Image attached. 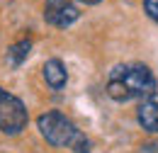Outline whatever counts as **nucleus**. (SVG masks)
I'll list each match as a JSON object with an SVG mask.
<instances>
[{
  "instance_id": "obj_3",
  "label": "nucleus",
  "mask_w": 158,
  "mask_h": 153,
  "mask_svg": "<svg viewBox=\"0 0 158 153\" xmlns=\"http://www.w3.org/2000/svg\"><path fill=\"white\" fill-rule=\"evenodd\" d=\"M24 126H27V110H24L22 100L0 88V131L15 136Z\"/></svg>"
},
{
  "instance_id": "obj_8",
  "label": "nucleus",
  "mask_w": 158,
  "mask_h": 153,
  "mask_svg": "<svg viewBox=\"0 0 158 153\" xmlns=\"http://www.w3.org/2000/svg\"><path fill=\"white\" fill-rule=\"evenodd\" d=\"M143 10L153 22H158V0H143Z\"/></svg>"
},
{
  "instance_id": "obj_9",
  "label": "nucleus",
  "mask_w": 158,
  "mask_h": 153,
  "mask_svg": "<svg viewBox=\"0 0 158 153\" xmlns=\"http://www.w3.org/2000/svg\"><path fill=\"white\" fill-rule=\"evenodd\" d=\"M80 2H85V5H98L100 0H80Z\"/></svg>"
},
{
  "instance_id": "obj_4",
  "label": "nucleus",
  "mask_w": 158,
  "mask_h": 153,
  "mask_svg": "<svg viewBox=\"0 0 158 153\" xmlns=\"http://www.w3.org/2000/svg\"><path fill=\"white\" fill-rule=\"evenodd\" d=\"M78 7L71 2V0H46L44 2V19L54 27H71L76 19H78Z\"/></svg>"
},
{
  "instance_id": "obj_5",
  "label": "nucleus",
  "mask_w": 158,
  "mask_h": 153,
  "mask_svg": "<svg viewBox=\"0 0 158 153\" xmlns=\"http://www.w3.org/2000/svg\"><path fill=\"white\" fill-rule=\"evenodd\" d=\"M136 119H139L143 131L158 134V93L146 97V100H141V105L136 110Z\"/></svg>"
},
{
  "instance_id": "obj_7",
  "label": "nucleus",
  "mask_w": 158,
  "mask_h": 153,
  "mask_svg": "<svg viewBox=\"0 0 158 153\" xmlns=\"http://www.w3.org/2000/svg\"><path fill=\"white\" fill-rule=\"evenodd\" d=\"M29 49H32V44H29L27 39H24V41H17V44H12V46H10V51H7V58H10V63H12V66H20L22 61L27 58Z\"/></svg>"
},
{
  "instance_id": "obj_6",
  "label": "nucleus",
  "mask_w": 158,
  "mask_h": 153,
  "mask_svg": "<svg viewBox=\"0 0 158 153\" xmlns=\"http://www.w3.org/2000/svg\"><path fill=\"white\" fill-rule=\"evenodd\" d=\"M44 80H46V85L51 88V90H61V88H66V83H68V73H66V66L61 63L59 58H49L46 63H44Z\"/></svg>"
},
{
  "instance_id": "obj_1",
  "label": "nucleus",
  "mask_w": 158,
  "mask_h": 153,
  "mask_svg": "<svg viewBox=\"0 0 158 153\" xmlns=\"http://www.w3.org/2000/svg\"><path fill=\"white\" fill-rule=\"evenodd\" d=\"M107 95L117 102L146 100L156 95V78L141 63H127L110 71L107 78Z\"/></svg>"
},
{
  "instance_id": "obj_2",
  "label": "nucleus",
  "mask_w": 158,
  "mask_h": 153,
  "mask_svg": "<svg viewBox=\"0 0 158 153\" xmlns=\"http://www.w3.org/2000/svg\"><path fill=\"white\" fill-rule=\"evenodd\" d=\"M37 126L51 146L71 148L73 153H90V141L85 139V134L61 112H44L37 119Z\"/></svg>"
}]
</instances>
